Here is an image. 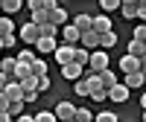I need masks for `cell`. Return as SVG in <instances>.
<instances>
[{
    "mask_svg": "<svg viewBox=\"0 0 146 122\" xmlns=\"http://www.w3.org/2000/svg\"><path fill=\"white\" fill-rule=\"evenodd\" d=\"M108 52L105 50H96V52H91V61H88V73H94V76H100L102 70H108Z\"/></svg>",
    "mask_w": 146,
    "mask_h": 122,
    "instance_id": "obj_1",
    "label": "cell"
},
{
    "mask_svg": "<svg viewBox=\"0 0 146 122\" xmlns=\"http://www.w3.org/2000/svg\"><path fill=\"white\" fill-rule=\"evenodd\" d=\"M18 38H21L23 44H29V47H35V44L41 41V29H38V26H35V23L29 20V23H23V26H21V32H18Z\"/></svg>",
    "mask_w": 146,
    "mask_h": 122,
    "instance_id": "obj_2",
    "label": "cell"
},
{
    "mask_svg": "<svg viewBox=\"0 0 146 122\" xmlns=\"http://www.w3.org/2000/svg\"><path fill=\"white\" fill-rule=\"evenodd\" d=\"M53 113H56V119H58V122H70L73 116H76V105L62 99V102H58V105L53 108Z\"/></svg>",
    "mask_w": 146,
    "mask_h": 122,
    "instance_id": "obj_3",
    "label": "cell"
},
{
    "mask_svg": "<svg viewBox=\"0 0 146 122\" xmlns=\"http://www.w3.org/2000/svg\"><path fill=\"white\" fill-rule=\"evenodd\" d=\"M29 12H32V23H35V26H44V23H47L44 0H29Z\"/></svg>",
    "mask_w": 146,
    "mask_h": 122,
    "instance_id": "obj_4",
    "label": "cell"
},
{
    "mask_svg": "<svg viewBox=\"0 0 146 122\" xmlns=\"http://www.w3.org/2000/svg\"><path fill=\"white\" fill-rule=\"evenodd\" d=\"M67 12H64V6H58V9H53V12H47V23L50 26H56V29H62V26H67Z\"/></svg>",
    "mask_w": 146,
    "mask_h": 122,
    "instance_id": "obj_5",
    "label": "cell"
},
{
    "mask_svg": "<svg viewBox=\"0 0 146 122\" xmlns=\"http://www.w3.org/2000/svg\"><path fill=\"white\" fill-rule=\"evenodd\" d=\"M79 41H82V35H79V29L73 26V23L62 26V44H67V47H79Z\"/></svg>",
    "mask_w": 146,
    "mask_h": 122,
    "instance_id": "obj_6",
    "label": "cell"
},
{
    "mask_svg": "<svg viewBox=\"0 0 146 122\" xmlns=\"http://www.w3.org/2000/svg\"><path fill=\"white\" fill-rule=\"evenodd\" d=\"M62 76H64L67 81H79V79L85 76V67H79L76 61H70V64H64V67H62Z\"/></svg>",
    "mask_w": 146,
    "mask_h": 122,
    "instance_id": "obj_7",
    "label": "cell"
},
{
    "mask_svg": "<svg viewBox=\"0 0 146 122\" xmlns=\"http://www.w3.org/2000/svg\"><path fill=\"white\" fill-rule=\"evenodd\" d=\"M79 47H82V50H88V52H96V50H100V35H96L94 29H91V32H85V35H82V41H79Z\"/></svg>",
    "mask_w": 146,
    "mask_h": 122,
    "instance_id": "obj_8",
    "label": "cell"
},
{
    "mask_svg": "<svg viewBox=\"0 0 146 122\" xmlns=\"http://www.w3.org/2000/svg\"><path fill=\"white\" fill-rule=\"evenodd\" d=\"M73 52H76V47H67V44H58V50L53 52L56 55V61H58V64H70V61H73Z\"/></svg>",
    "mask_w": 146,
    "mask_h": 122,
    "instance_id": "obj_9",
    "label": "cell"
},
{
    "mask_svg": "<svg viewBox=\"0 0 146 122\" xmlns=\"http://www.w3.org/2000/svg\"><path fill=\"white\" fill-rule=\"evenodd\" d=\"M94 32H96V35L114 32V29H111V18H108V15H94Z\"/></svg>",
    "mask_w": 146,
    "mask_h": 122,
    "instance_id": "obj_10",
    "label": "cell"
},
{
    "mask_svg": "<svg viewBox=\"0 0 146 122\" xmlns=\"http://www.w3.org/2000/svg\"><path fill=\"white\" fill-rule=\"evenodd\" d=\"M120 12H123L126 20H135L137 12H140V3H137V0H123V3H120Z\"/></svg>",
    "mask_w": 146,
    "mask_h": 122,
    "instance_id": "obj_11",
    "label": "cell"
},
{
    "mask_svg": "<svg viewBox=\"0 0 146 122\" xmlns=\"http://www.w3.org/2000/svg\"><path fill=\"white\" fill-rule=\"evenodd\" d=\"M137 67H140V58H131L129 52H126L123 58H120V70H123L126 76H131V73H140Z\"/></svg>",
    "mask_w": 146,
    "mask_h": 122,
    "instance_id": "obj_12",
    "label": "cell"
},
{
    "mask_svg": "<svg viewBox=\"0 0 146 122\" xmlns=\"http://www.w3.org/2000/svg\"><path fill=\"white\" fill-rule=\"evenodd\" d=\"M73 26L79 29V35H85V32L94 29V18L91 15H73Z\"/></svg>",
    "mask_w": 146,
    "mask_h": 122,
    "instance_id": "obj_13",
    "label": "cell"
},
{
    "mask_svg": "<svg viewBox=\"0 0 146 122\" xmlns=\"http://www.w3.org/2000/svg\"><path fill=\"white\" fill-rule=\"evenodd\" d=\"M3 96L9 102H23V90H21V84L18 81H9L6 84V90H3Z\"/></svg>",
    "mask_w": 146,
    "mask_h": 122,
    "instance_id": "obj_14",
    "label": "cell"
},
{
    "mask_svg": "<svg viewBox=\"0 0 146 122\" xmlns=\"http://www.w3.org/2000/svg\"><path fill=\"white\" fill-rule=\"evenodd\" d=\"M35 50H38L41 55H50V52L58 50V38H41L38 44H35Z\"/></svg>",
    "mask_w": 146,
    "mask_h": 122,
    "instance_id": "obj_15",
    "label": "cell"
},
{
    "mask_svg": "<svg viewBox=\"0 0 146 122\" xmlns=\"http://www.w3.org/2000/svg\"><path fill=\"white\" fill-rule=\"evenodd\" d=\"M108 99H111V102H126L129 99V87H126V84H114V87L108 90Z\"/></svg>",
    "mask_w": 146,
    "mask_h": 122,
    "instance_id": "obj_16",
    "label": "cell"
},
{
    "mask_svg": "<svg viewBox=\"0 0 146 122\" xmlns=\"http://www.w3.org/2000/svg\"><path fill=\"white\" fill-rule=\"evenodd\" d=\"M100 84H102V87H105V90H111V87H114V84H120V81H117V76H114V70H111V67H108V70H102V73H100Z\"/></svg>",
    "mask_w": 146,
    "mask_h": 122,
    "instance_id": "obj_17",
    "label": "cell"
},
{
    "mask_svg": "<svg viewBox=\"0 0 146 122\" xmlns=\"http://www.w3.org/2000/svg\"><path fill=\"white\" fill-rule=\"evenodd\" d=\"M126 87L129 90H135V87H143V84H146V76H143V73H131V76H126Z\"/></svg>",
    "mask_w": 146,
    "mask_h": 122,
    "instance_id": "obj_18",
    "label": "cell"
},
{
    "mask_svg": "<svg viewBox=\"0 0 146 122\" xmlns=\"http://www.w3.org/2000/svg\"><path fill=\"white\" fill-rule=\"evenodd\" d=\"M15 67H18V58H12V55L0 61V73H3V76H9V79L15 76Z\"/></svg>",
    "mask_w": 146,
    "mask_h": 122,
    "instance_id": "obj_19",
    "label": "cell"
},
{
    "mask_svg": "<svg viewBox=\"0 0 146 122\" xmlns=\"http://www.w3.org/2000/svg\"><path fill=\"white\" fill-rule=\"evenodd\" d=\"M9 35H15V23H12V18L0 15V38H9Z\"/></svg>",
    "mask_w": 146,
    "mask_h": 122,
    "instance_id": "obj_20",
    "label": "cell"
},
{
    "mask_svg": "<svg viewBox=\"0 0 146 122\" xmlns=\"http://www.w3.org/2000/svg\"><path fill=\"white\" fill-rule=\"evenodd\" d=\"M21 0H3V3H0V12H3V15L9 18V15H15V12H21Z\"/></svg>",
    "mask_w": 146,
    "mask_h": 122,
    "instance_id": "obj_21",
    "label": "cell"
},
{
    "mask_svg": "<svg viewBox=\"0 0 146 122\" xmlns=\"http://www.w3.org/2000/svg\"><path fill=\"white\" fill-rule=\"evenodd\" d=\"M35 61H38L35 50H21V52H18V64H27V67H32Z\"/></svg>",
    "mask_w": 146,
    "mask_h": 122,
    "instance_id": "obj_22",
    "label": "cell"
},
{
    "mask_svg": "<svg viewBox=\"0 0 146 122\" xmlns=\"http://www.w3.org/2000/svg\"><path fill=\"white\" fill-rule=\"evenodd\" d=\"M73 93L76 96H91V84H88V79H79V81H73Z\"/></svg>",
    "mask_w": 146,
    "mask_h": 122,
    "instance_id": "obj_23",
    "label": "cell"
},
{
    "mask_svg": "<svg viewBox=\"0 0 146 122\" xmlns=\"http://www.w3.org/2000/svg\"><path fill=\"white\" fill-rule=\"evenodd\" d=\"M117 44V32H108V35H100V50H111V47Z\"/></svg>",
    "mask_w": 146,
    "mask_h": 122,
    "instance_id": "obj_24",
    "label": "cell"
},
{
    "mask_svg": "<svg viewBox=\"0 0 146 122\" xmlns=\"http://www.w3.org/2000/svg\"><path fill=\"white\" fill-rule=\"evenodd\" d=\"M73 61H76L79 67H88V61H91V52H88V50H82V47H76V52H73Z\"/></svg>",
    "mask_w": 146,
    "mask_h": 122,
    "instance_id": "obj_25",
    "label": "cell"
},
{
    "mask_svg": "<svg viewBox=\"0 0 146 122\" xmlns=\"http://www.w3.org/2000/svg\"><path fill=\"white\" fill-rule=\"evenodd\" d=\"M129 55H131V58H143V55H146V47H143L140 41H129Z\"/></svg>",
    "mask_w": 146,
    "mask_h": 122,
    "instance_id": "obj_26",
    "label": "cell"
},
{
    "mask_svg": "<svg viewBox=\"0 0 146 122\" xmlns=\"http://www.w3.org/2000/svg\"><path fill=\"white\" fill-rule=\"evenodd\" d=\"M23 105H27V102H9V111H6V113H9L12 119H18V116H23Z\"/></svg>",
    "mask_w": 146,
    "mask_h": 122,
    "instance_id": "obj_27",
    "label": "cell"
},
{
    "mask_svg": "<svg viewBox=\"0 0 146 122\" xmlns=\"http://www.w3.org/2000/svg\"><path fill=\"white\" fill-rule=\"evenodd\" d=\"M73 122H94V113L88 111V108H76V116H73Z\"/></svg>",
    "mask_w": 146,
    "mask_h": 122,
    "instance_id": "obj_28",
    "label": "cell"
},
{
    "mask_svg": "<svg viewBox=\"0 0 146 122\" xmlns=\"http://www.w3.org/2000/svg\"><path fill=\"white\" fill-rule=\"evenodd\" d=\"M29 70H32V76H35V79H41V76H47V61H41V58H38V61H35V64L29 67Z\"/></svg>",
    "mask_w": 146,
    "mask_h": 122,
    "instance_id": "obj_29",
    "label": "cell"
},
{
    "mask_svg": "<svg viewBox=\"0 0 146 122\" xmlns=\"http://www.w3.org/2000/svg\"><path fill=\"white\" fill-rule=\"evenodd\" d=\"M38 29H41V38H58V29L50 26V23H44V26H38Z\"/></svg>",
    "mask_w": 146,
    "mask_h": 122,
    "instance_id": "obj_30",
    "label": "cell"
},
{
    "mask_svg": "<svg viewBox=\"0 0 146 122\" xmlns=\"http://www.w3.org/2000/svg\"><path fill=\"white\" fill-rule=\"evenodd\" d=\"M131 41H140V44H146V23L135 26V35H131Z\"/></svg>",
    "mask_w": 146,
    "mask_h": 122,
    "instance_id": "obj_31",
    "label": "cell"
},
{
    "mask_svg": "<svg viewBox=\"0 0 146 122\" xmlns=\"http://www.w3.org/2000/svg\"><path fill=\"white\" fill-rule=\"evenodd\" d=\"M94 122H117V113L102 111V113H96V116H94Z\"/></svg>",
    "mask_w": 146,
    "mask_h": 122,
    "instance_id": "obj_32",
    "label": "cell"
},
{
    "mask_svg": "<svg viewBox=\"0 0 146 122\" xmlns=\"http://www.w3.org/2000/svg\"><path fill=\"white\" fill-rule=\"evenodd\" d=\"M35 122H58L53 111H41V113H35Z\"/></svg>",
    "mask_w": 146,
    "mask_h": 122,
    "instance_id": "obj_33",
    "label": "cell"
},
{
    "mask_svg": "<svg viewBox=\"0 0 146 122\" xmlns=\"http://www.w3.org/2000/svg\"><path fill=\"white\" fill-rule=\"evenodd\" d=\"M100 9H102V12H117V9H120V0H102Z\"/></svg>",
    "mask_w": 146,
    "mask_h": 122,
    "instance_id": "obj_34",
    "label": "cell"
},
{
    "mask_svg": "<svg viewBox=\"0 0 146 122\" xmlns=\"http://www.w3.org/2000/svg\"><path fill=\"white\" fill-rule=\"evenodd\" d=\"M50 87H53V84H50V76H41V79H38V93H47Z\"/></svg>",
    "mask_w": 146,
    "mask_h": 122,
    "instance_id": "obj_35",
    "label": "cell"
},
{
    "mask_svg": "<svg viewBox=\"0 0 146 122\" xmlns=\"http://www.w3.org/2000/svg\"><path fill=\"white\" fill-rule=\"evenodd\" d=\"M91 99H94V102H105V99H108V90H105V87L94 90V93H91Z\"/></svg>",
    "mask_w": 146,
    "mask_h": 122,
    "instance_id": "obj_36",
    "label": "cell"
},
{
    "mask_svg": "<svg viewBox=\"0 0 146 122\" xmlns=\"http://www.w3.org/2000/svg\"><path fill=\"white\" fill-rule=\"evenodd\" d=\"M15 44H18V38H15V35H9V38H3V50H12Z\"/></svg>",
    "mask_w": 146,
    "mask_h": 122,
    "instance_id": "obj_37",
    "label": "cell"
},
{
    "mask_svg": "<svg viewBox=\"0 0 146 122\" xmlns=\"http://www.w3.org/2000/svg\"><path fill=\"white\" fill-rule=\"evenodd\" d=\"M0 111H9V99H6L3 93H0Z\"/></svg>",
    "mask_w": 146,
    "mask_h": 122,
    "instance_id": "obj_38",
    "label": "cell"
},
{
    "mask_svg": "<svg viewBox=\"0 0 146 122\" xmlns=\"http://www.w3.org/2000/svg\"><path fill=\"white\" fill-rule=\"evenodd\" d=\"M15 122H35V116H29V113H23V116H18Z\"/></svg>",
    "mask_w": 146,
    "mask_h": 122,
    "instance_id": "obj_39",
    "label": "cell"
},
{
    "mask_svg": "<svg viewBox=\"0 0 146 122\" xmlns=\"http://www.w3.org/2000/svg\"><path fill=\"white\" fill-rule=\"evenodd\" d=\"M0 122H12V116H9L6 111H0Z\"/></svg>",
    "mask_w": 146,
    "mask_h": 122,
    "instance_id": "obj_40",
    "label": "cell"
},
{
    "mask_svg": "<svg viewBox=\"0 0 146 122\" xmlns=\"http://www.w3.org/2000/svg\"><path fill=\"white\" fill-rule=\"evenodd\" d=\"M137 70H140V73H143V76H146V55L140 58V67H137Z\"/></svg>",
    "mask_w": 146,
    "mask_h": 122,
    "instance_id": "obj_41",
    "label": "cell"
},
{
    "mask_svg": "<svg viewBox=\"0 0 146 122\" xmlns=\"http://www.w3.org/2000/svg\"><path fill=\"white\" fill-rule=\"evenodd\" d=\"M140 108H143V111H146V93L140 96Z\"/></svg>",
    "mask_w": 146,
    "mask_h": 122,
    "instance_id": "obj_42",
    "label": "cell"
},
{
    "mask_svg": "<svg viewBox=\"0 0 146 122\" xmlns=\"http://www.w3.org/2000/svg\"><path fill=\"white\" fill-rule=\"evenodd\" d=\"M0 50H3V38H0Z\"/></svg>",
    "mask_w": 146,
    "mask_h": 122,
    "instance_id": "obj_43",
    "label": "cell"
},
{
    "mask_svg": "<svg viewBox=\"0 0 146 122\" xmlns=\"http://www.w3.org/2000/svg\"><path fill=\"white\" fill-rule=\"evenodd\" d=\"M143 122H146V111H143Z\"/></svg>",
    "mask_w": 146,
    "mask_h": 122,
    "instance_id": "obj_44",
    "label": "cell"
},
{
    "mask_svg": "<svg viewBox=\"0 0 146 122\" xmlns=\"http://www.w3.org/2000/svg\"><path fill=\"white\" fill-rule=\"evenodd\" d=\"M0 15H3V12H0Z\"/></svg>",
    "mask_w": 146,
    "mask_h": 122,
    "instance_id": "obj_45",
    "label": "cell"
},
{
    "mask_svg": "<svg viewBox=\"0 0 146 122\" xmlns=\"http://www.w3.org/2000/svg\"><path fill=\"white\" fill-rule=\"evenodd\" d=\"M143 47H146V44H143Z\"/></svg>",
    "mask_w": 146,
    "mask_h": 122,
    "instance_id": "obj_46",
    "label": "cell"
}]
</instances>
